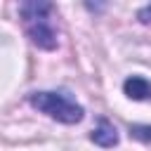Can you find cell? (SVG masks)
<instances>
[{"instance_id":"6","label":"cell","mask_w":151,"mask_h":151,"mask_svg":"<svg viewBox=\"0 0 151 151\" xmlns=\"http://www.w3.org/2000/svg\"><path fill=\"white\" fill-rule=\"evenodd\" d=\"M137 19H139L142 24H151V5H146V7H142V9L137 12Z\"/></svg>"},{"instance_id":"3","label":"cell","mask_w":151,"mask_h":151,"mask_svg":"<svg viewBox=\"0 0 151 151\" xmlns=\"http://www.w3.org/2000/svg\"><path fill=\"white\" fill-rule=\"evenodd\" d=\"M123 92L134 99V101H144V99H151V80H146L144 76H130L125 83H123Z\"/></svg>"},{"instance_id":"2","label":"cell","mask_w":151,"mask_h":151,"mask_svg":"<svg viewBox=\"0 0 151 151\" xmlns=\"http://www.w3.org/2000/svg\"><path fill=\"white\" fill-rule=\"evenodd\" d=\"M28 101L33 109H38L40 113H45L64 125H76L85 116V109L68 92H33L28 97Z\"/></svg>"},{"instance_id":"4","label":"cell","mask_w":151,"mask_h":151,"mask_svg":"<svg viewBox=\"0 0 151 151\" xmlns=\"http://www.w3.org/2000/svg\"><path fill=\"white\" fill-rule=\"evenodd\" d=\"M92 142L94 144H99V146H104V149H109V146H116L118 144V132H116V127L109 123V120H99V125L94 127V132H92Z\"/></svg>"},{"instance_id":"1","label":"cell","mask_w":151,"mask_h":151,"mask_svg":"<svg viewBox=\"0 0 151 151\" xmlns=\"http://www.w3.org/2000/svg\"><path fill=\"white\" fill-rule=\"evenodd\" d=\"M52 5L50 2H24L19 7L24 28L33 45L40 50H54L57 47V28L52 21Z\"/></svg>"},{"instance_id":"5","label":"cell","mask_w":151,"mask_h":151,"mask_svg":"<svg viewBox=\"0 0 151 151\" xmlns=\"http://www.w3.org/2000/svg\"><path fill=\"white\" fill-rule=\"evenodd\" d=\"M130 137H134L139 142H151V125H132Z\"/></svg>"}]
</instances>
